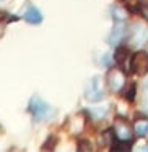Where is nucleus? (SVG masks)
<instances>
[{"instance_id": "nucleus-1", "label": "nucleus", "mask_w": 148, "mask_h": 152, "mask_svg": "<svg viewBox=\"0 0 148 152\" xmlns=\"http://www.w3.org/2000/svg\"><path fill=\"white\" fill-rule=\"evenodd\" d=\"M28 112L33 115L34 123H42L50 118V115L54 113V108L47 102H44L39 96H33L30 100V105H28Z\"/></svg>"}, {"instance_id": "nucleus-2", "label": "nucleus", "mask_w": 148, "mask_h": 152, "mask_svg": "<svg viewBox=\"0 0 148 152\" xmlns=\"http://www.w3.org/2000/svg\"><path fill=\"white\" fill-rule=\"evenodd\" d=\"M85 97H86V100H90V102H99V100H103L104 92H103V89H101L98 76H93V78L86 83V86H85Z\"/></svg>"}, {"instance_id": "nucleus-3", "label": "nucleus", "mask_w": 148, "mask_h": 152, "mask_svg": "<svg viewBox=\"0 0 148 152\" xmlns=\"http://www.w3.org/2000/svg\"><path fill=\"white\" fill-rule=\"evenodd\" d=\"M130 70L135 75H145L148 71V53L147 52H135L130 60Z\"/></svg>"}, {"instance_id": "nucleus-4", "label": "nucleus", "mask_w": 148, "mask_h": 152, "mask_svg": "<svg viewBox=\"0 0 148 152\" xmlns=\"http://www.w3.org/2000/svg\"><path fill=\"white\" fill-rule=\"evenodd\" d=\"M114 134L117 136V139L124 141V142H129L132 141V136H133V129L130 128L127 120L124 118H117L114 123Z\"/></svg>"}, {"instance_id": "nucleus-5", "label": "nucleus", "mask_w": 148, "mask_h": 152, "mask_svg": "<svg viewBox=\"0 0 148 152\" xmlns=\"http://www.w3.org/2000/svg\"><path fill=\"white\" fill-rule=\"evenodd\" d=\"M125 84V75L122 73L119 68H111L109 73H107V86H109L111 91L119 92Z\"/></svg>"}, {"instance_id": "nucleus-6", "label": "nucleus", "mask_w": 148, "mask_h": 152, "mask_svg": "<svg viewBox=\"0 0 148 152\" xmlns=\"http://www.w3.org/2000/svg\"><path fill=\"white\" fill-rule=\"evenodd\" d=\"M124 34H125V26H124V21L117 20V23H115L114 29L111 31L109 34V44L111 45H117L119 42L124 39Z\"/></svg>"}, {"instance_id": "nucleus-7", "label": "nucleus", "mask_w": 148, "mask_h": 152, "mask_svg": "<svg viewBox=\"0 0 148 152\" xmlns=\"http://www.w3.org/2000/svg\"><path fill=\"white\" fill-rule=\"evenodd\" d=\"M23 18H24V21H26V23H30V24H39L42 21L41 12H39L34 5L28 7L26 12H24V15H23Z\"/></svg>"}, {"instance_id": "nucleus-8", "label": "nucleus", "mask_w": 148, "mask_h": 152, "mask_svg": "<svg viewBox=\"0 0 148 152\" xmlns=\"http://www.w3.org/2000/svg\"><path fill=\"white\" fill-rule=\"evenodd\" d=\"M148 36V29H145L143 26H135L130 32V44L132 45H140L145 37Z\"/></svg>"}, {"instance_id": "nucleus-9", "label": "nucleus", "mask_w": 148, "mask_h": 152, "mask_svg": "<svg viewBox=\"0 0 148 152\" xmlns=\"http://www.w3.org/2000/svg\"><path fill=\"white\" fill-rule=\"evenodd\" d=\"M83 128H85V118H83V115H75L70 121V131L73 134H77V133L83 131Z\"/></svg>"}, {"instance_id": "nucleus-10", "label": "nucleus", "mask_w": 148, "mask_h": 152, "mask_svg": "<svg viewBox=\"0 0 148 152\" xmlns=\"http://www.w3.org/2000/svg\"><path fill=\"white\" fill-rule=\"evenodd\" d=\"M133 131H135L138 136L148 134V120L147 118H140V120H137L135 125H133Z\"/></svg>"}, {"instance_id": "nucleus-11", "label": "nucleus", "mask_w": 148, "mask_h": 152, "mask_svg": "<svg viewBox=\"0 0 148 152\" xmlns=\"http://www.w3.org/2000/svg\"><path fill=\"white\" fill-rule=\"evenodd\" d=\"M104 113H106V108H91L90 110V115H93V118L95 120H99V118H103L104 117Z\"/></svg>"}, {"instance_id": "nucleus-12", "label": "nucleus", "mask_w": 148, "mask_h": 152, "mask_svg": "<svg viewBox=\"0 0 148 152\" xmlns=\"http://www.w3.org/2000/svg\"><path fill=\"white\" fill-rule=\"evenodd\" d=\"M138 8L142 12V15L148 20V0H138Z\"/></svg>"}, {"instance_id": "nucleus-13", "label": "nucleus", "mask_w": 148, "mask_h": 152, "mask_svg": "<svg viewBox=\"0 0 148 152\" xmlns=\"http://www.w3.org/2000/svg\"><path fill=\"white\" fill-rule=\"evenodd\" d=\"M125 57H127V50H125V49H117V50H115V60H117V63L124 61Z\"/></svg>"}, {"instance_id": "nucleus-14", "label": "nucleus", "mask_w": 148, "mask_h": 152, "mask_svg": "<svg viewBox=\"0 0 148 152\" xmlns=\"http://www.w3.org/2000/svg\"><path fill=\"white\" fill-rule=\"evenodd\" d=\"M145 110L148 112V81H147V91H145Z\"/></svg>"}, {"instance_id": "nucleus-15", "label": "nucleus", "mask_w": 148, "mask_h": 152, "mask_svg": "<svg viewBox=\"0 0 148 152\" xmlns=\"http://www.w3.org/2000/svg\"><path fill=\"white\" fill-rule=\"evenodd\" d=\"M147 53H148V45H147Z\"/></svg>"}]
</instances>
